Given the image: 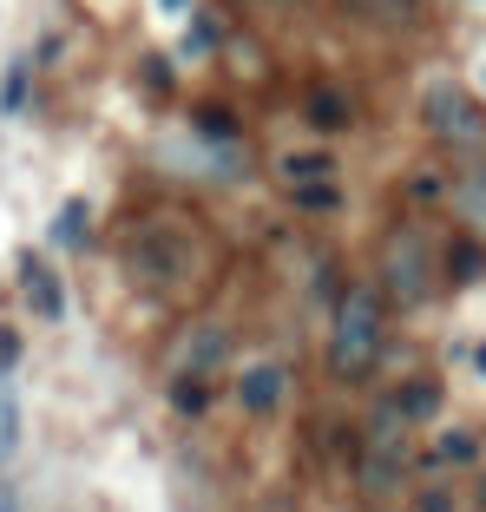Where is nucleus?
I'll list each match as a JSON object with an SVG mask.
<instances>
[{
  "instance_id": "obj_22",
  "label": "nucleus",
  "mask_w": 486,
  "mask_h": 512,
  "mask_svg": "<svg viewBox=\"0 0 486 512\" xmlns=\"http://www.w3.org/2000/svg\"><path fill=\"white\" fill-rule=\"evenodd\" d=\"M145 86H171V66L165 60H145Z\"/></svg>"
},
{
  "instance_id": "obj_9",
  "label": "nucleus",
  "mask_w": 486,
  "mask_h": 512,
  "mask_svg": "<svg viewBox=\"0 0 486 512\" xmlns=\"http://www.w3.org/2000/svg\"><path fill=\"white\" fill-rule=\"evenodd\" d=\"M303 112H309V125H316V132H342V125H349V99H342L335 86H316Z\"/></svg>"
},
{
  "instance_id": "obj_4",
  "label": "nucleus",
  "mask_w": 486,
  "mask_h": 512,
  "mask_svg": "<svg viewBox=\"0 0 486 512\" xmlns=\"http://www.w3.org/2000/svg\"><path fill=\"white\" fill-rule=\"evenodd\" d=\"M381 283H388V296L401 302V309H414V302H427V243L414 237V230H395L388 237V250H381Z\"/></svg>"
},
{
  "instance_id": "obj_3",
  "label": "nucleus",
  "mask_w": 486,
  "mask_h": 512,
  "mask_svg": "<svg viewBox=\"0 0 486 512\" xmlns=\"http://www.w3.org/2000/svg\"><path fill=\"white\" fill-rule=\"evenodd\" d=\"M421 119H427V132L447 138V145H473V138L486 132L480 99H473L467 86H454V79H434V86L421 92Z\"/></svg>"
},
{
  "instance_id": "obj_11",
  "label": "nucleus",
  "mask_w": 486,
  "mask_h": 512,
  "mask_svg": "<svg viewBox=\"0 0 486 512\" xmlns=\"http://www.w3.org/2000/svg\"><path fill=\"white\" fill-rule=\"evenodd\" d=\"M480 460V434H467V427H447L441 447H434V467H473Z\"/></svg>"
},
{
  "instance_id": "obj_14",
  "label": "nucleus",
  "mask_w": 486,
  "mask_h": 512,
  "mask_svg": "<svg viewBox=\"0 0 486 512\" xmlns=\"http://www.w3.org/2000/svg\"><path fill=\"white\" fill-rule=\"evenodd\" d=\"M171 401H178V414H204V407H211V381L171 375Z\"/></svg>"
},
{
  "instance_id": "obj_15",
  "label": "nucleus",
  "mask_w": 486,
  "mask_h": 512,
  "mask_svg": "<svg viewBox=\"0 0 486 512\" xmlns=\"http://www.w3.org/2000/svg\"><path fill=\"white\" fill-rule=\"evenodd\" d=\"M447 270H454V283H473V276L486 270V250H480V243H454V256H447Z\"/></svg>"
},
{
  "instance_id": "obj_24",
  "label": "nucleus",
  "mask_w": 486,
  "mask_h": 512,
  "mask_svg": "<svg viewBox=\"0 0 486 512\" xmlns=\"http://www.w3.org/2000/svg\"><path fill=\"white\" fill-rule=\"evenodd\" d=\"M0 512H20V506H14V493H0Z\"/></svg>"
},
{
  "instance_id": "obj_13",
  "label": "nucleus",
  "mask_w": 486,
  "mask_h": 512,
  "mask_svg": "<svg viewBox=\"0 0 486 512\" xmlns=\"http://www.w3.org/2000/svg\"><path fill=\"white\" fill-rule=\"evenodd\" d=\"M27 79H33V60H7V79H0V112L27 106Z\"/></svg>"
},
{
  "instance_id": "obj_7",
  "label": "nucleus",
  "mask_w": 486,
  "mask_h": 512,
  "mask_svg": "<svg viewBox=\"0 0 486 512\" xmlns=\"http://www.w3.org/2000/svg\"><path fill=\"white\" fill-rule=\"evenodd\" d=\"M20 289H27V309L40 322H60L66 316V283L46 270L40 256H20Z\"/></svg>"
},
{
  "instance_id": "obj_25",
  "label": "nucleus",
  "mask_w": 486,
  "mask_h": 512,
  "mask_svg": "<svg viewBox=\"0 0 486 512\" xmlns=\"http://www.w3.org/2000/svg\"><path fill=\"white\" fill-rule=\"evenodd\" d=\"M158 7H171V14H178V7H184V0H158Z\"/></svg>"
},
{
  "instance_id": "obj_16",
  "label": "nucleus",
  "mask_w": 486,
  "mask_h": 512,
  "mask_svg": "<svg viewBox=\"0 0 486 512\" xmlns=\"http://www.w3.org/2000/svg\"><path fill=\"white\" fill-rule=\"evenodd\" d=\"M198 138H217V145H230V138H237V119H230L224 106H204V112H198Z\"/></svg>"
},
{
  "instance_id": "obj_19",
  "label": "nucleus",
  "mask_w": 486,
  "mask_h": 512,
  "mask_svg": "<svg viewBox=\"0 0 486 512\" xmlns=\"http://www.w3.org/2000/svg\"><path fill=\"white\" fill-rule=\"evenodd\" d=\"M217 40H224V20H198V27H191V40H184V53H211Z\"/></svg>"
},
{
  "instance_id": "obj_12",
  "label": "nucleus",
  "mask_w": 486,
  "mask_h": 512,
  "mask_svg": "<svg viewBox=\"0 0 486 512\" xmlns=\"http://www.w3.org/2000/svg\"><path fill=\"white\" fill-rule=\"evenodd\" d=\"M86 197H73V204H60V217H53V243H60V250H79V243H86Z\"/></svg>"
},
{
  "instance_id": "obj_5",
  "label": "nucleus",
  "mask_w": 486,
  "mask_h": 512,
  "mask_svg": "<svg viewBox=\"0 0 486 512\" xmlns=\"http://www.w3.org/2000/svg\"><path fill=\"white\" fill-rule=\"evenodd\" d=\"M283 394H289V368L283 362H250L237 375V401H243V414H276L283 407Z\"/></svg>"
},
{
  "instance_id": "obj_17",
  "label": "nucleus",
  "mask_w": 486,
  "mask_h": 512,
  "mask_svg": "<svg viewBox=\"0 0 486 512\" xmlns=\"http://www.w3.org/2000/svg\"><path fill=\"white\" fill-rule=\"evenodd\" d=\"M20 447V407H14V394H0V460Z\"/></svg>"
},
{
  "instance_id": "obj_6",
  "label": "nucleus",
  "mask_w": 486,
  "mask_h": 512,
  "mask_svg": "<svg viewBox=\"0 0 486 512\" xmlns=\"http://www.w3.org/2000/svg\"><path fill=\"white\" fill-rule=\"evenodd\" d=\"M224 355H230V335L217 329V322H198V329L178 342V375L204 381V375H217V368H224Z\"/></svg>"
},
{
  "instance_id": "obj_26",
  "label": "nucleus",
  "mask_w": 486,
  "mask_h": 512,
  "mask_svg": "<svg viewBox=\"0 0 486 512\" xmlns=\"http://www.w3.org/2000/svg\"><path fill=\"white\" fill-rule=\"evenodd\" d=\"M480 506H486V473H480Z\"/></svg>"
},
{
  "instance_id": "obj_23",
  "label": "nucleus",
  "mask_w": 486,
  "mask_h": 512,
  "mask_svg": "<svg viewBox=\"0 0 486 512\" xmlns=\"http://www.w3.org/2000/svg\"><path fill=\"white\" fill-rule=\"evenodd\" d=\"M473 368H480V381H486V342H480V348H473Z\"/></svg>"
},
{
  "instance_id": "obj_20",
  "label": "nucleus",
  "mask_w": 486,
  "mask_h": 512,
  "mask_svg": "<svg viewBox=\"0 0 486 512\" xmlns=\"http://www.w3.org/2000/svg\"><path fill=\"white\" fill-rule=\"evenodd\" d=\"M414 512H454V493H447V486H421V493H414Z\"/></svg>"
},
{
  "instance_id": "obj_21",
  "label": "nucleus",
  "mask_w": 486,
  "mask_h": 512,
  "mask_svg": "<svg viewBox=\"0 0 486 512\" xmlns=\"http://www.w3.org/2000/svg\"><path fill=\"white\" fill-rule=\"evenodd\" d=\"M14 355H20V335H14V329H0V368H14Z\"/></svg>"
},
{
  "instance_id": "obj_27",
  "label": "nucleus",
  "mask_w": 486,
  "mask_h": 512,
  "mask_svg": "<svg viewBox=\"0 0 486 512\" xmlns=\"http://www.w3.org/2000/svg\"><path fill=\"white\" fill-rule=\"evenodd\" d=\"M270 512H283V506H270Z\"/></svg>"
},
{
  "instance_id": "obj_10",
  "label": "nucleus",
  "mask_w": 486,
  "mask_h": 512,
  "mask_svg": "<svg viewBox=\"0 0 486 512\" xmlns=\"http://www.w3.org/2000/svg\"><path fill=\"white\" fill-rule=\"evenodd\" d=\"M283 178L289 184H335V158H329V151H289Z\"/></svg>"
},
{
  "instance_id": "obj_2",
  "label": "nucleus",
  "mask_w": 486,
  "mask_h": 512,
  "mask_svg": "<svg viewBox=\"0 0 486 512\" xmlns=\"http://www.w3.org/2000/svg\"><path fill=\"white\" fill-rule=\"evenodd\" d=\"M191 263H198V250H191V237H184L178 224H145V230L132 237V250H125V270H132V283L152 289V296L178 289L184 276H191Z\"/></svg>"
},
{
  "instance_id": "obj_8",
  "label": "nucleus",
  "mask_w": 486,
  "mask_h": 512,
  "mask_svg": "<svg viewBox=\"0 0 486 512\" xmlns=\"http://www.w3.org/2000/svg\"><path fill=\"white\" fill-rule=\"evenodd\" d=\"M388 407H395V414H401L408 427H414V421H434V414H441V381L414 375V381H408V388H401V394H395Z\"/></svg>"
},
{
  "instance_id": "obj_1",
  "label": "nucleus",
  "mask_w": 486,
  "mask_h": 512,
  "mask_svg": "<svg viewBox=\"0 0 486 512\" xmlns=\"http://www.w3.org/2000/svg\"><path fill=\"white\" fill-rule=\"evenodd\" d=\"M381 335H388V309L368 283L335 296V329H329V368L342 381H362L381 362Z\"/></svg>"
},
{
  "instance_id": "obj_18",
  "label": "nucleus",
  "mask_w": 486,
  "mask_h": 512,
  "mask_svg": "<svg viewBox=\"0 0 486 512\" xmlns=\"http://www.w3.org/2000/svg\"><path fill=\"white\" fill-rule=\"evenodd\" d=\"M296 204H303V211H335L342 191H335V184H296Z\"/></svg>"
}]
</instances>
